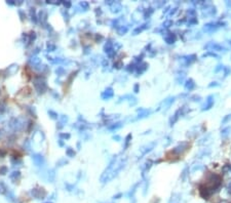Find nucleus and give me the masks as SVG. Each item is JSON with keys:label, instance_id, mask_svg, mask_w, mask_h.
Wrapping results in <instances>:
<instances>
[{"label": "nucleus", "instance_id": "obj_1", "mask_svg": "<svg viewBox=\"0 0 231 203\" xmlns=\"http://www.w3.org/2000/svg\"><path fill=\"white\" fill-rule=\"evenodd\" d=\"M203 185L209 189L210 193L214 194L215 192H217V191H219V189H220L222 185V179L217 173L210 172V175H207L206 183H203Z\"/></svg>", "mask_w": 231, "mask_h": 203}, {"label": "nucleus", "instance_id": "obj_2", "mask_svg": "<svg viewBox=\"0 0 231 203\" xmlns=\"http://www.w3.org/2000/svg\"><path fill=\"white\" fill-rule=\"evenodd\" d=\"M225 25H226V23L220 22V21H218V22L207 23V24H206L203 26V31L206 32V33H213V32L217 31L219 28L224 27Z\"/></svg>", "mask_w": 231, "mask_h": 203}, {"label": "nucleus", "instance_id": "obj_3", "mask_svg": "<svg viewBox=\"0 0 231 203\" xmlns=\"http://www.w3.org/2000/svg\"><path fill=\"white\" fill-rule=\"evenodd\" d=\"M204 49H207V51H223V52H226L227 49L224 47V46H222L221 44H219L217 42H213V41H210V42L206 43V45H204Z\"/></svg>", "mask_w": 231, "mask_h": 203}, {"label": "nucleus", "instance_id": "obj_4", "mask_svg": "<svg viewBox=\"0 0 231 203\" xmlns=\"http://www.w3.org/2000/svg\"><path fill=\"white\" fill-rule=\"evenodd\" d=\"M189 147H190V145L188 142H182L172 150V153H174V154H176V155H181V154H183L184 152H186L187 150L189 149Z\"/></svg>", "mask_w": 231, "mask_h": 203}, {"label": "nucleus", "instance_id": "obj_5", "mask_svg": "<svg viewBox=\"0 0 231 203\" xmlns=\"http://www.w3.org/2000/svg\"><path fill=\"white\" fill-rule=\"evenodd\" d=\"M195 61H196V55H183V57H181L182 65L185 67H188L190 65H192Z\"/></svg>", "mask_w": 231, "mask_h": 203}, {"label": "nucleus", "instance_id": "obj_6", "mask_svg": "<svg viewBox=\"0 0 231 203\" xmlns=\"http://www.w3.org/2000/svg\"><path fill=\"white\" fill-rule=\"evenodd\" d=\"M215 104V100H214V96H209L207 99L206 100V104H204L203 107H201V111H207L210 110V108H213V106Z\"/></svg>", "mask_w": 231, "mask_h": 203}, {"label": "nucleus", "instance_id": "obj_7", "mask_svg": "<svg viewBox=\"0 0 231 203\" xmlns=\"http://www.w3.org/2000/svg\"><path fill=\"white\" fill-rule=\"evenodd\" d=\"M155 146H156V143L153 142V143L148 144V145H146V146H144V147H142V148L140 149V151H141V157H140V158H142V156H144V155L147 154V153H149L150 151H152V149H153Z\"/></svg>", "mask_w": 231, "mask_h": 203}, {"label": "nucleus", "instance_id": "obj_8", "mask_svg": "<svg viewBox=\"0 0 231 203\" xmlns=\"http://www.w3.org/2000/svg\"><path fill=\"white\" fill-rule=\"evenodd\" d=\"M217 13V9L214 5H212L210 7H209L206 10H203V17H213Z\"/></svg>", "mask_w": 231, "mask_h": 203}, {"label": "nucleus", "instance_id": "obj_9", "mask_svg": "<svg viewBox=\"0 0 231 203\" xmlns=\"http://www.w3.org/2000/svg\"><path fill=\"white\" fill-rule=\"evenodd\" d=\"M147 69H148V64H146V63L139 64L136 68V71H134V73L137 74V76L142 75L143 73L146 72V70H147Z\"/></svg>", "mask_w": 231, "mask_h": 203}, {"label": "nucleus", "instance_id": "obj_10", "mask_svg": "<svg viewBox=\"0 0 231 203\" xmlns=\"http://www.w3.org/2000/svg\"><path fill=\"white\" fill-rule=\"evenodd\" d=\"M165 40L168 44H172V43L176 42L177 36H176V34H174V33H166L165 36Z\"/></svg>", "mask_w": 231, "mask_h": 203}, {"label": "nucleus", "instance_id": "obj_11", "mask_svg": "<svg viewBox=\"0 0 231 203\" xmlns=\"http://www.w3.org/2000/svg\"><path fill=\"white\" fill-rule=\"evenodd\" d=\"M195 86H196V84H195V82L193 81V79H191V78H189L188 80H186L185 84H184L185 89L188 90V92H191L192 89H194Z\"/></svg>", "mask_w": 231, "mask_h": 203}, {"label": "nucleus", "instance_id": "obj_12", "mask_svg": "<svg viewBox=\"0 0 231 203\" xmlns=\"http://www.w3.org/2000/svg\"><path fill=\"white\" fill-rule=\"evenodd\" d=\"M138 112H139V115L137 117V119L145 118V117H147L151 114V110H147V109H139Z\"/></svg>", "mask_w": 231, "mask_h": 203}, {"label": "nucleus", "instance_id": "obj_13", "mask_svg": "<svg viewBox=\"0 0 231 203\" xmlns=\"http://www.w3.org/2000/svg\"><path fill=\"white\" fill-rule=\"evenodd\" d=\"M152 164H153V161L152 160H148L147 162H146L144 165H142L141 167V170H142V175L144 176L146 172H148V170L152 167Z\"/></svg>", "mask_w": 231, "mask_h": 203}, {"label": "nucleus", "instance_id": "obj_14", "mask_svg": "<svg viewBox=\"0 0 231 203\" xmlns=\"http://www.w3.org/2000/svg\"><path fill=\"white\" fill-rule=\"evenodd\" d=\"M180 117H181V110L179 109V110H177L176 113H175L174 115H172V118L169 119V125H171V126L174 125L175 123H176V122L178 121V120H179Z\"/></svg>", "mask_w": 231, "mask_h": 203}, {"label": "nucleus", "instance_id": "obj_15", "mask_svg": "<svg viewBox=\"0 0 231 203\" xmlns=\"http://www.w3.org/2000/svg\"><path fill=\"white\" fill-rule=\"evenodd\" d=\"M147 28H149V24H143V25H141V26H139V27H137L133 31V35H138V34H140L141 32H143L144 30H146Z\"/></svg>", "mask_w": 231, "mask_h": 203}, {"label": "nucleus", "instance_id": "obj_16", "mask_svg": "<svg viewBox=\"0 0 231 203\" xmlns=\"http://www.w3.org/2000/svg\"><path fill=\"white\" fill-rule=\"evenodd\" d=\"M113 13H118L122 9V5L120 2H112V6H111Z\"/></svg>", "mask_w": 231, "mask_h": 203}, {"label": "nucleus", "instance_id": "obj_17", "mask_svg": "<svg viewBox=\"0 0 231 203\" xmlns=\"http://www.w3.org/2000/svg\"><path fill=\"white\" fill-rule=\"evenodd\" d=\"M112 96H113V90H112V88H108V89H106L103 93H102V98L105 99V100H108V99L112 98Z\"/></svg>", "mask_w": 231, "mask_h": 203}, {"label": "nucleus", "instance_id": "obj_18", "mask_svg": "<svg viewBox=\"0 0 231 203\" xmlns=\"http://www.w3.org/2000/svg\"><path fill=\"white\" fill-rule=\"evenodd\" d=\"M153 13H154V8L153 7H148V8H146V9L143 10V14H144L145 19L150 17L152 14H153Z\"/></svg>", "mask_w": 231, "mask_h": 203}, {"label": "nucleus", "instance_id": "obj_19", "mask_svg": "<svg viewBox=\"0 0 231 203\" xmlns=\"http://www.w3.org/2000/svg\"><path fill=\"white\" fill-rule=\"evenodd\" d=\"M175 102V98L174 96H171V98H169V99H166V100H165V101L162 102V104L165 105V110H168V109H169V107L172 106V103Z\"/></svg>", "mask_w": 231, "mask_h": 203}, {"label": "nucleus", "instance_id": "obj_20", "mask_svg": "<svg viewBox=\"0 0 231 203\" xmlns=\"http://www.w3.org/2000/svg\"><path fill=\"white\" fill-rule=\"evenodd\" d=\"M230 131H231V128L229 127V126L223 128V129H222V131H221V137H223V139H226L228 135L230 134Z\"/></svg>", "mask_w": 231, "mask_h": 203}, {"label": "nucleus", "instance_id": "obj_21", "mask_svg": "<svg viewBox=\"0 0 231 203\" xmlns=\"http://www.w3.org/2000/svg\"><path fill=\"white\" fill-rule=\"evenodd\" d=\"M127 31H128V27H127V26L121 25L120 27L117 28V32L119 35H124L125 33H127Z\"/></svg>", "mask_w": 231, "mask_h": 203}, {"label": "nucleus", "instance_id": "obj_22", "mask_svg": "<svg viewBox=\"0 0 231 203\" xmlns=\"http://www.w3.org/2000/svg\"><path fill=\"white\" fill-rule=\"evenodd\" d=\"M198 23V21H197V17H189V20L187 21V25L188 26H193V25H196Z\"/></svg>", "mask_w": 231, "mask_h": 203}, {"label": "nucleus", "instance_id": "obj_23", "mask_svg": "<svg viewBox=\"0 0 231 203\" xmlns=\"http://www.w3.org/2000/svg\"><path fill=\"white\" fill-rule=\"evenodd\" d=\"M139 185H140V183H137L136 185H134L133 189H131L130 193H128V197H130L131 199V198H134V193L137 192V188L139 187Z\"/></svg>", "mask_w": 231, "mask_h": 203}, {"label": "nucleus", "instance_id": "obj_24", "mask_svg": "<svg viewBox=\"0 0 231 203\" xmlns=\"http://www.w3.org/2000/svg\"><path fill=\"white\" fill-rule=\"evenodd\" d=\"M131 141V134L130 133V134H127V137H125V140H124V146H123L124 150L127 149L128 146H130Z\"/></svg>", "mask_w": 231, "mask_h": 203}, {"label": "nucleus", "instance_id": "obj_25", "mask_svg": "<svg viewBox=\"0 0 231 203\" xmlns=\"http://www.w3.org/2000/svg\"><path fill=\"white\" fill-rule=\"evenodd\" d=\"M184 78H185V73H181V74H179L177 76V78H176V82L178 84H180V83H182V82L184 81Z\"/></svg>", "mask_w": 231, "mask_h": 203}, {"label": "nucleus", "instance_id": "obj_26", "mask_svg": "<svg viewBox=\"0 0 231 203\" xmlns=\"http://www.w3.org/2000/svg\"><path fill=\"white\" fill-rule=\"evenodd\" d=\"M206 57H213V58H219L218 55H216L215 52H213V51H206V54L203 55V58H206Z\"/></svg>", "mask_w": 231, "mask_h": 203}, {"label": "nucleus", "instance_id": "obj_27", "mask_svg": "<svg viewBox=\"0 0 231 203\" xmlns=\"http://www.w3.org/2000/svg\"><path fill=\"white\" fill-rule=\"evenodd\" d=\"M172 25V21L168 20V21H165V22L162 24V28H163V29H165V28H169Z\"/></svg>", "mask_w": 231, "mask_h": 203}, {"label": "nucleus", "instance_id": "obj_28", "mask_svg": "<svg viewBox=\"0 0 231 203\" xmlns=\"http://www.w3.org/2000/svg\"><path fill=\"white\" fill-rule=\"evenodd\" d=\"M231 120V114H229V115H226L223 118V120H222V124H226V123H228Z\"/></svg>", "mask_w": 231, "mask_h": 203}, {"label": "nucleus", "instance_id": "obj_29", "mask_svg": "<svg viewBox=\"0 0 231 203\" xmlns=\"http://www.w3.org/2000/svg\"><path fill=\"white\" fill-rule=\"evenodd\" d=\"M223 71H224V77H227V76L231 73V69H230V68H228V67H224Z\"/></svg>", "mask_w": 231, "mask_h": 203}, {"label": "nucleus", "instance_id": "obj_30", "mask_svg": "<svg viewBox=\"0 0 231 203\" xmlns=\"http://www.w3.org/2000/svg\"><path fill=\"white\" fill-rule=\"evenodd\" d=\"M223 69H224V66H223V65H218L217 68H215V73H218V72H220V71H223Z\"/></svg>", "mask_w": 231, "mask_h": 203}, {"label": "nucleus", "instance_id": "obj_31", "mask_svg": "<svg viewBox=\"0 0 231 203\" xmlns=\"http://www.w3.org/2000/svg\"><path fill=\"white\" fill-rule=\"evenodd\" d=\"M188 13L189 16H192V17H195V14H196V10L194 9V8H190V9H188Z\"/></svg>", "mask_w": 231, "mask_h": 203}, {"label": "nucleus", "instance_id": "obj_32", "mask_svg": "<svg viewBox=\"0 0 231 203\" xmlns=\"http://www.w3.org/2000/svg\"><path fill=\"white\" fill-rule=\"evenodd\" d=\"M121 126H122L121 123H116V124L110 126L109 128H110V129H117V128H119V127H121Z\"/></svg>", "mask_w": 231, "mask_h": 203}, {"label": "nucleus", "instance_id": "obj_33", "mask_svg": "<svg viewBox=\"0 0 231 203\" xmlns=\"http://www.w3.org/2000/svg\"><path fill=\"white\" fill-rule=\"evenodd\" d=\"M134 92H136V93L140 92V85H139V83L134 84Z\"/></svg>", "mask_w": 231, "mask_h": 203}, {"label": "nucleus", "instance_id": "obj_34", "mask_svg": "<svg viewBox=\"0 0 231 203\" xmlns=\"http://www.w3.org/2000/svg\"><path fill=\"white\" fill-rule=\"evenodd\" d=\"M190 99H194L193 100V102H199L200 101V96H191V98H190Z\"/></svg>", "mask_w": 231, "mask_h": 203}, {"label": "nucleus", "instance_id": "obj_35", "mask_svg": "<svg viewBox=\"0 0 231 203\" xmlns=\"http://www.w3.org/2000/svg\"><path fill=\"white\" fill-rule=\"evenodd\" d=\"M178 11V8H172V9H171L169 10V16H172V14H175Z\"/></svg>", "mask_w": 231, "mask_h": 203}, {"label": "nucleus", "instance_id": "obj_36", "mask_svg": "<svg viewBox=\"0 0 231 203\" xmlns=\"http://www.w3.org/2000/svg\"><path fill=\"white\" fill-rule=\"evenodd\" d=\"M216 86H219L218 82H212V83L209 85V87H216Z\"/></svg>", "mask_w": 231, "mask_h": 203}, {"label": "nucleus", "instance_id": "obj_37", "mask_svg": "<svg viewBox=\"0 0 231 203\" xmlns=\"http://www.w3.org/2000/svg\"><path fill=\"white\" fill-rule=\"evenodd\" d=\"M67 153H68V155H70V156H72V155H74V154H75L74 152H72V150H70V148H69L68 151H67Z\"/></svg>", "mask_w": 231, "mask_h": 203}, {"label": "nucleus", "instance_id": "obj_38", "mask_svg": "<svg viewBox=\"0 0 231 203\" xmlns=\"http://www.w3.org/2000/svg\"><path fill=\"white\" fill-rule=\"evenodd\" d=\"M121 196H122V194H121V193H119L118 195L114 196V199H119V197H121Z\"/></svg>", "mask_w": 231, "mask_h": 203}, {"label": "nucleus", "instance_id": "obj_39", "mask_svg": "<svg viewBox=\"0 0 231 203\" xmlns=\"http://www.w3.org/2000/svg\"><path fill=\"white\" fill-rule=\"evenodd\" d=\"M114 139H116V140H119V137H118V135H116V137H114Z\"/></svg>", "mask_w": 231, "mask_h": 203}]
</instances>
